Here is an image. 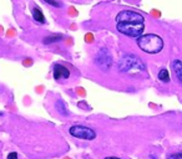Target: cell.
Here are the masks:
<instances>
[{"label":"cell","instance_id":"cell-1","mask_svg":"<svg viewBox=\"0 0 182 159\" xmlns=\"http://www.w3.org/2000/svg\"><path fill=\"white\" fill-rule=\"evenodd\" d=\"M116 27L119 32L130 36L140 37L145 30V17L132 10H122L116 15Z\"/></svg>","mask_w":182,"mask_h":159},{"label":"cell","instance_id":"cell-2","mask_svg":"<svg viewBox=\"0 0 182 159\" xmlns=\"http://www.w3.org/2000/svg\"><path fill=\"white\" fill-rule=\"evenodd\" d=\"M139 47L147 54H159L164 49V40L156 34H146L137 37Z\"/></svg>","mask_w":182,"mask_h":159},{"label":"cell","instance_id":"cell-3","mask_svg":"<svg viewBox=\"0 0 182 159\" xmlns=\"http://www.w3.org/2000/svg\"><path fill=\"white\" fill-rule=\"evenodd\" d=\"M119 70L121 72H142L146 70L145 62L136 55L126 54L119 61Z\"/></svg>","mask_w":182,"mask_h":159},{"label":"cell","instance_id":"cell-4","mask_svg":"<svg viewBox=\"0 0 182 159\" xmlns=\"http://www.w3.org/2000/svg\"><path fill=\"white\" fill-rule=\"evenodd\" d=\"M69 132H70V134L73 137L80 138V139H85V141H92V139L96 138V133H95L94 129H91L89 127H85V126H80V124L70 127Z\"/></svg>","mask_w":182,"mask_h":159},{"label":"cell","instance_id":"cell-5","mask_svg":"<svg viewBox=\"0 0 182 159\" xmlns=\"http://www.w3.org/2000/svg\"><path fill=\"white\" fill-rule=\"evenodd\" d=\"M95 63L104 71H107L111 68L112 66V57H111V54L107 49L102 47L99 50V52L96 54L95 56Z\"/></svg>","mask_w":182,"mask_h":159},{"label":"cell","instance_id":"cell-6","mask_svg":"<svg viewBox=\"0 0 182 159\" xmlns=\"http://www.w3.org/2000/svg\"><path fill=\"white\" fill-rule=\"evenodd\" d=\"M53 75H54V78L55 80H66L70 77V71L63 66V65H55L54 66V70H53Z\"/></svg>","mask_w":182,"mask_h":159},{"label":"cell","instance_id":"cell-7","mask_svg":"<svg viewBox=\"0 0 182 159\" xmlns=\"http://www.w3.org/2000/svg\"><path fill=\"white\" fill-rule=\"evenodd\" d=\"M171 66L174 68V72H175L176 77L179 78V81L182 83V61L181 60H174Z\"/></svg>","mask_w":182,"mask_h":159},{"label":"cell","instance_id":"cell-8","mask_svg":"<svg viewBox=\"0 0 182 159\" xmlns=\"http://www.w3.org/2000/svg\"><path fill=\"white\" fill-rule=\"evenodd\" d=\"M55 108H56V111H58L60 115H63V116H68V115H69V111H68V108H66L64 101H61V100H58V101H56Z\"/></svg>","mask_w":182,"mask_h":159},{"label":"cell","instance_id":"cell-9","mask_svg":"<svg viewBox=\"0 0 182 159\" xmlns=\"http://www.w3.org/2000/svg\"><path fill=\"white\" fill-rule=\"evenodd\" d=\"M33 17L35 21L40 22V24H44L45 22V17H44V14L41 12V10L39 7H34L33 9Z\"/></svg>","mask_w":182,"mask_h":159},{"label":"cell","instance_id":"cell-10","mask_svg":"<svg viewBox=\"0 0 182 159\" xmlns=\"http://www.w3.org/2000/svg\"><path fill=\"white\" fill-rule=\"evenodd\" d=\"M159 80L162 81V82H165V83L170 82V75H169V71L166 68L160 70V72H159Z\"/></svg>","mask_w":182,"mask_h":159},{"label":"cell","instance_id":"cell-11","mask_svg":"<svg viewBox=\"0 0 182 159\" xmlns=\"http://www.w3.org/2000/svg\"><path fill=\"white\" fill-rule=\"evenodd\" d=\"M63 39V36L61 35H54V36H48V37H45L44 40H43V42L44 44H53V42H58V41H60Z\"/></svg>","mask_w":182,"mask_h":159},{"label":"cell","instance_id":"cell-12","mask_svg":"<svg viewBox=\"0 0 182 159\" xmlns=\"http://www.w3.org/2000/svg\"><path fill=\"white\" fill-rule=\"evenodd\" d=\"M46 4H49V5H51V6H55V7H61L63 6V4L60 2V1H58V0H44Z\"/></svg>","mask_w":182,"mask_h":159},{"label":"cell","instance_id":"cell-13","mask_svg":"<svg viewBox=\"0 0 182 159\" xmlns=\"http://www.w3.org/2000/svg\"><path fill=\"white\" fill-rule=\"evenodd\" d=\"M167 159H182V153H175V154L170 156Z\"/></svg>","mask_w":182,"mask_h":159},{"label":"cell","instance_id":"cell-14","mask_svg":"<svg viewBox=\"0 0 182 159\" xmlns=\"http://www.w3.org/2000/svg\"><path fill=\"white\" fill-rule=\"evenodd\" d=\"M8 159H18V154H16L15 152H13V153H9Z\"/></svg>","mask_w":182,"mask_h":159},{"label":"cell","instance_id":"cell-15","mask_svg":"<svg viewBox=\"0 0 182 159\" xmlns=\"http://www.w3.org/2000/svg\"><path fill=\"white\" fill-rule=\"evenodd\" d=\"M105 159H120V158H116V157H106Z\"/></svg>","mask_w":182,"mask_h":159},{"label":"cell","instance_id":"cell-16","mask_svg":"<svg viewBox=\"0 0 182 159\" xmlns=\"http://www.w3.org/2000/svg\"><path fill=\"white\" fill-rule=\"evenodd\" d=\"M1 115H3V113H1V112H0V116H1Z\"/></svg>","mask_w":182,"mask_h":159}]
</instances>
